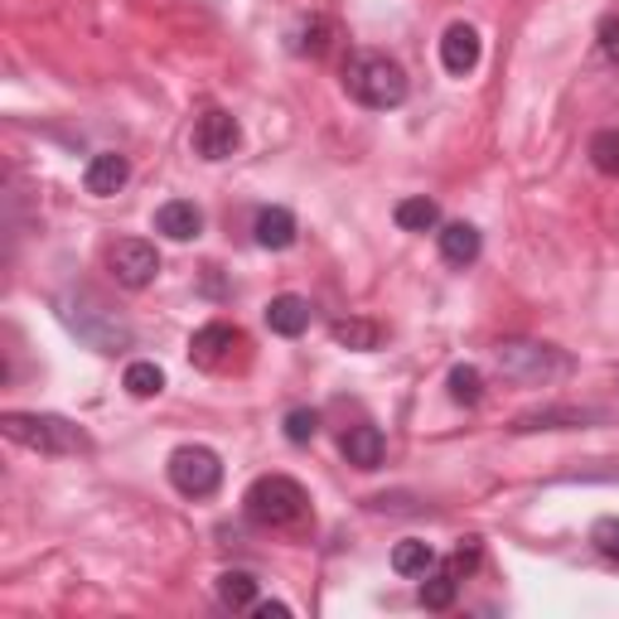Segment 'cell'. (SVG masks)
<instances>
[{"label":"cell","instance_id":"obj_6","mask_svg":"<svg viewBox=\"0 0 619 619\" xmlns=\"http://www.w3.org/2000/svg\"><path fill=\"white\" fill-rule=\"evenodd\" d=\"M107 267L116 276V286H126V291H146L155 281V271H161V257H155L151 243H141V237H122V243L107 247Z\"/></svg>","mask_w":619,"mask_h":619},{"label":"cell","instance_id":"obj_20","mask_svg":"<svg viewBox=\"0 0 619 619\" xmlns=\"http://www.w3.org/2000/svg\"><path fill=\"white\" fill-rule=\"evenodd\" d=\"M334 344H344V349H378V339H383V329H378L373 320H334Z\"/></svg>","mask_w":619,"mask_h":619},{"label":"cell","instance_id":"obj_10","mask_svg":"<svg viewBox=\"0 0 619 619\" xmlns=\"http://www.w3.org/2000/svg\"><path fill=\"white\" fill-rule=\"evenodd\" d=\"M441 63H445V73L465 78L479 63V30L474 24H451L441 39Z\"/></svg>","mask_w":619,"mask_h":619},{"label":"cell","instance_id":"obj_18","mask_svg":"<svg viewBox=\"0 0 619 619\" xmlns=\"http://www.w3.org/2000/svg\"><path fill=\"white\" fill-rule=\"evenodd\" d=\"M436 223H441V208H436V199H426V194L398 204V228H406V233H431Z\"/></svg>","mask_w":619,"mask_h":619},{"label":"cell","instance_id":"obj_22","mask_svg":"<svg viewBox=\"0 0 619 619\" xmlns=\"http://www.w3.org/2000/svg\"><path fill=\"white\" fill-rule=\"evenodd\" d=\"M122 383H126L131 398H155V392L165 388V373H161L155 363L141 359V363H131V368H126V378H122Z\"/></svg>","mask_w":619,"mask_h":619},{"label":"cell","instance_id":"obj_1","mask_svg":"<svg viewBox=\"0 0 619 619\" xmlns=\"http://www.w3.org/2000/svg\"><path fill=\"white\" fill-rule=\"evenodd\" d=\"M344 87L353 102H363V107H373V112H388V107H402L406 102L402 63L388 54H373V49H363V54H353L344 63Z\"/></svg>","mask_w":619,"mask_h":619},{"label":"cell","instance_id":"obj_5","mask_svg":"<svg viewBox=\"0 0 619 619\" xmlns=\"http://www.w3.org/2000/svg\"><path fill=\"white\" fill-rule=\"evenodd\" d=\"M169 484L184 498H208L223 484V460L208 451V445H179L169 455Z\"/></svg>","mask_w":619,"mask_h":619},{"label":"cell","instance_id":"obj_21","mask_svg":"<svg viewBox=\"0 0 619 619\" xmlns=\"http://www.w3.org/2000/svg\"><path fill=\"white\" fill-rule=\"evenodd\" d=\"M479 398H484L479 368H474V363H455V368H451V402H460V406H479Z\"/></svg>","mask_w":619,"mask_h":619},{"label":"cell","instance_id":"obj_14","mask_svg":"<svg viewBox=\"0 0 619 619\" xmlns=\"http://www.w3.org/2000/svg\"><path fill=\"white\" fill-rule=\"evenodd\" d=\"M252 233H257V243L267 247V252H281V247L296 243V214L291 208H261Z\"/></svg>","mask_w":619,"mask_h":619},{"label":"cell","instance_id":"obj_26","mask_svg":"<svg viewBox=\"0 0 619 619\" xmlns=\"http://www.w3.org/2000/svg\"><path fill=\"white\" fill-rule=\"evenodd\" d=\"M590 543H596L610 561H619V518H600L596 533H590Z\"/></svg>","mask_w":619,"mask_h":619},{"label":"cell","instance_id":"obj_4","mask_svg":"<svg viewBox=\"0 0 619 619\" xmlns=\"http://www.w3.org/2000/svg\"><path fill=\"white\" fill-rule=\"evenodd\" d=\"M494 359L508 378H518V383H528V388H543V383H551V378L571 373V359H566L561 349L528 344V339H504V344L494 349Z\"/></svg>","mask_w":619,"mask_h":619},{"label":"cell","instance_id":"obj_24","mask_svg":"<svg viewBox=\"0 0 619 619\" xmlns=\"http://www.w3.org/2000/svg\"><path fill=\"white\" fill-rule=\"evenodd\" d=\"M320 436V412H310V406H296L291 416H286V441L291 445H306Z\"/></svg>","mask_w":619,"mask_h":619},{"label":"cell","instance_id":"obj_13","mask_svg":"<svg viewBox=\"0 0 619 619\" xmlns=\"http://www.w3.org/2000/svg\"><path fill=\"white\" fill-rule=\"evenodd\" d=\"M267 324H271V334H281V339L306 334V324H310V300H306V296H276L271 306H267Z\"/></svg>","mask_w":619,"mask_h":619},{"label":"cell","instance_id":"obj_19","mask_svg":"<svg viewBox=\"0 0 619 619\" xmlns=\"http://www.w3.org/2000/svg\"><path fill=\"white\" fill-rule=\"evenodd\" d=\"M218 600L228 605V610H247V605L257 600V576L252 571H223L218 576Z\"/></svg>","mask_w":619,"mask_h":619},{"label":"cell","instance_id":"obj_28","mask_svg":"<svg viewBox=\"0 0 619 619\" xmlns=\"http://www.w3.org/2000/svg\"><path fill=\"white\" fill-rule=\"evenodd\" d=\"M600 49H605V59H610V63H619V20H610L600 30Z\"/></svg>","mask_w":619,"mask_h":619},{"label":"cell","instance_id":"obj_25","mask_svg":"<svg viewBox=\"0 0 619 619\" xmlns=\"http://www.w3.org/2000/svg\"><path fill=\"white\" fill-rule=\"evenodd\" d=\"M421 605H426V610H451V605H455V576L451 571L431 576V581L421 586Z\"/></svg>","mask_w":619,"mask_h":619},{"label":"cell","instance_id":"obj_2","mask_svg":"<svg viewBox=\"0 0 619 619\" xmlns=\"http://www.w3.org/2000/svg\"><path fill=\"white\" fill-rule=\"evenodd\" d=\"M247 518L257 523V528H300V523L310 518V494L300 489L291 474H261V479L247 489L243 498Z\"/></svg>","mask_w":619,"mask_h":619},{"label":"cell","instance_id":"obj_27","mask_svg":"<svg viewBox=\"0 0 619 619\" xmlns=\"http://www.w3.org/2000/svg\"><path fill=\"white\" fill-rule=\"evenodd\" d=\"M474 566H479V547L465 543V547H455V557H451V576L460 581V576H470Z\"/></svg>","mask_w":619,"mask_h":619},{"label":"cell","instance_id":"obj_3","mask_svg":"<svg viewBox=\"0 0 619 619\" xmlns=\"http://www.w3.org/2000/svg\"><path fill=\"white\" fill-rule=\"evenodd\" d=\"M0 431H6V441L24 445V451H39V455H83L92 445L73 421L44 416V412H6L0 416Z\"/></svg>","mask_w":619,"mask_h":619},{"label":"cell","instance_id":"obj_7","mask_svg":"<svg viewBox=\"0 0 619 619\" xmlns=\"http://www.w3.org/2000/svg\"><path fill=\"white\" fill-rule=\"evenodd\" d=\"M237 141H243V126H237L233 112H204L199 122H194V151L204 155V161H228L237 151Z\"/></svg>","mask_w":619,"mask_h":619},{"label":"cell","instance_id":"obj_12","mask_svg":"<svg viewBox=\"0 0 619 619\" xmlns=\"http://www.w3.org/2000/svg\"><path fill=\"white\" fill-rule=\"evenodd\" d=\"M344 460L353 470H378L383 465V451H388V441H383V431L378 426H353V431H344Z\"/></svg>","mask_w":619,"mask_h":619},{"label":"cell","instance_id":"obj_15","mask_svg":"<svg viewBox=\"0 0 619 619\" xmlns=\"http://www.w3.org/2000/svg\"><path fill=\"white\" fill-rule=\"evenodd\" d=\"M441 257L451 261V267H470V261L479 257V233H474L470 223H445L441 228Z\"/></svg>","mask_w":619,"mask_h":619},{"label":"cell","instance_id":"obj_11","mask_svg":"<svg viewBox=\"0 0 619 619\" xmlns=\"http://www.w3.org/2000/svg\"><path fill=\"white\" fill-rule=\"evenodd\" d=\"M155 233H165L169 243H189V237L204 233V214L189 199H169L155 208Z\"/></svg>","mask_w":619,"mask_h":619},{"label":"cell","instance_id":"obj_17","mask_svg":"<svg viewBox=\"0 0 619 619\" xmlns=\"http://www.w3.org/2000/svg\"><path fill=\"white\" fill-rule=\"evenodd\" d=\"M431 566H436V551H431V543L406 537V543L392 547V571H398V576H426Z\"/></svg>","mask_w":619,"mask_h":619},{"label":"cell","instance_id":"obj_23","mask_svg":"<svg viewBox=\"0 0 619 619\" xmlns=\"http://www.w3.org/2000/svg\"><path fill=\"white\" fill-rule=\"evenodd\" d=\"M590 165H596L600 175H619V126L590 136Z\"/></svg>","mask_w":619,"mask_h":619},{"label":"cell","instance_id":"obj_16","mask_svg":"<svg viewBox=\"0 0 619 619\" xmlns=\"http://www.w3.org/2000/svg\"><path fill=\"white\" fill-rule=\"evenodd\" d=\"M596 421V412H576V406H547V412H528L518 416L513 431H561V426H586Z\"/></svg>","mask_w":619,"mask_h":619},{"label":"cell","instance_id":"obj_8","mask_svg":"<svg viewBox=\"0 0 619 619\" xmlns=\"http://www.w3.org/2000/svg\"><path fill=\"white\" fill-rule=\"evenodd\" d=\"M233 349H243V334L233 324H204L199 334L189 339V359L199 368H223L233 359Z\"/></svg>","mask_w":619,"mask_h":619},{"label":"cell","instance_id":"obj_29","mask_svg":"<svg viewBox=\"0 0 619 619\" xmlns=\"http://www.w3.org/2000/svg\"><path fill=\"white\" fill-rule=\"evenodd\" d=\"M257 615H261V619H286V615H291V605L271 600V605H257Z\"/></svg>","mask_w":619,"mask_h":619},{"label":"cell","instance_id":"obj_9","mask_svg":"<svg viewBox=\"0 0 619 619\" xmlns=\"http://www.w3.org/2000/svg\"><path fill=\"white\" fill-rule=\"evenodd\" d=\"M126 179H131V161H126V155H116V151L92 155L87 169H83V189H87V194H97V199L116 194Z\"/></svg>","mask_w":619,"mask_h":619}]
</instances>
